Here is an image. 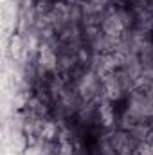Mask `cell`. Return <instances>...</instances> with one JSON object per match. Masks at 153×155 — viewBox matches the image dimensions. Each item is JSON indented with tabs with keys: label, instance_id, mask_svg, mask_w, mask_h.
<instances>
[{
	"label": "cell",
	"instance_id": "obj_1",
	"mask_svg": "<svg viewBox=\"0 0 153 155\" xmlns=\"http://www.w3.org/2000/svg\"><path fill=\"white\" fill-rule=\"evenodd\" d=\"M110 146L115 155H133L137 150V141L128 132H115L110 135Z\"/></svg>",
	"mask_w": 153,
	"mask_h": 155
}]
</instances>
